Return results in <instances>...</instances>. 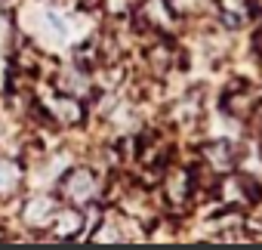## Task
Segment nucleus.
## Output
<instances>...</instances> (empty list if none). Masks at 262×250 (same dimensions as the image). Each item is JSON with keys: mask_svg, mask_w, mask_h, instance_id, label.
<instances>
[{"mask_svg": "<svg viewBox=\"0 0 262 250\" xmlns=\"http://www.w3.org/2000/svg\"><path fill=\"white\" fill-rule=\"evenodd\" d=\"M201 152H204V161L210 164V170H216V173H222V176L234 170V152H231L228 142L216 139V142H207Z\"/></svg>", "mask_w": 262, "mask_h": 250, "instance_id": "nucleus-1", "label": "nucleus"}]
</instances>
